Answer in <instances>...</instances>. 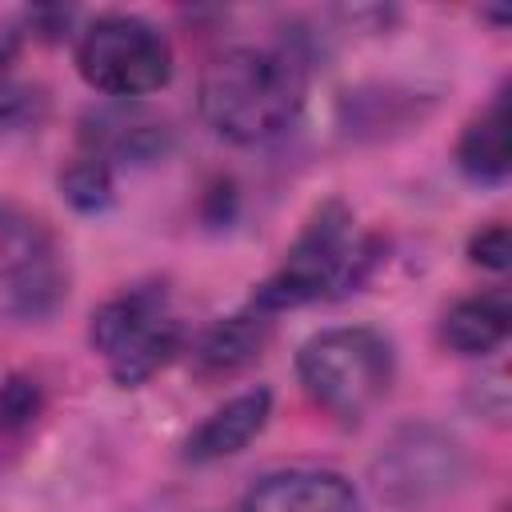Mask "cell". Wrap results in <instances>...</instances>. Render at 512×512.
<instances>
[{"label":"cell","instance_id":"6da1fadb","mask_svg":"<svg viewBox=\"0 0 512 512\" xmlns=\"http://www.w3.org/2000/svg\"><path fill=\"white\" fill-rule=\"evenodd\" d=\"M304 92V64L292 52L240 44L200 72V116L232 144H264L296 124Z\"/></svg>","mask_w":512,"mask_h":512},{"label":"cell","instance_id":"7a4b0ae2","mask_svg":"<svg viewBox=\"0 0 512 512\" xmlns=\"http://www.w3.org/2000/svg\"><path fill=\"white\" fill-rule=\"evenodd\" d=\"M296 376L320 408L356 420L392 384V344L372 328H324L300 344Z\"/></svg>","mask_w":512,"mask_h":512},{"label":"cell","instance_id":"3957f363","mask_svg":"<svg viewBox=\"0 0 512 512\" xmlns=\"http://www.w3.org/2000/svg\"><path fill=\"white\" fill-rule=\"evenodd\" d=\"M352 264H356L352 212L340 200H328L308 216L304 232L284 252V264L252 288V308L264 316H276L284 308L320 300L332 288L352 280Z\"/></svg>","mask_w":512,"mask_h":512},{"label":"cell","instance_id":"277c9868","mask_svg":"<svg viewBox=\"0 0 512 512\" xmlns=\"http://www.w3.org/2000/svg\"><path fill=\"white\" fill-rule=\"evenodd\" d=\"M76 68L88 88L132 100L160 92L172 80V48L148 20L128 12H104L80 32Z\"/></svg>","mask_w":512,"mask_h":512},{"label":"cell","instance_id":"5b68a950","mask_svg":"<svg viewBox=\"0 0 512 512\" xmlns=\"http://www.w3.org/2000/svg\"><path fill=\"white\" fill-rule=\"evenodd\" d=\"M88 344L104 356V364L120 388H136L176 356L180 324L172 320L164 292L132 288L92 312Z\"/></svg>","mask_w":512,"mask_h":512},{"label":"cell","instance_id":"8992f818","mask_svg":"<svg viewBox=\"0 0 512 512\" xmlns=\"http://www.w3.org/2000/svg\"><path fill=\"white\" fill-rule=\"evenodd\" d=\"M244 512H360V496L340 472L280 468L244 492Z\"/></svg>","mask_w":512,"mask_h":512},{"label":"cell","instance_id":"52a82bcc","mask_svg":"<svg viewBox=\"0 0 512 512\" xmlns=\"http://www.w3.org/2000/svg\"><path fill=\"white\" fill-rule=\"evenodd\" d=\"M272 412V392L268 388H248L232 400H224L184 444V456L192 464H212L224 456H236L252 444V436H260V428L268 424Z\"/></svg>","mask_w":512,"mask_h":512},{"label":"cell","instance_id":"ba28073f","mask_svg":"<svg viewBox=\"0 0 512 512\" xmlns=\"http://www.w3.org/2000/svg\"><path fill=\"white\" fill-rule=\"evenodd\" d=\"M456 164L464 176L480 184H500L512 168V120H508V96L500 92L456 140Z\"/></svg>","mask_w":512,"mask_h":512},{"label":"cell","instance_id":"9c48e42d","mask_svg":"<svg viewBox=\"0 0 512 512\" xmlns=\"http://www.w3.org/2000/svg\"><path fill=\"white\" fill-rule=\"evenodd\" d=\"M512 332V304L508 292H484L456 300L440 320V340L460 356H484L500 348Z\"/></svg>","mask_w":512,"mask_h":512},{"label":"cell","instance_id":"30bf717a","mask_svg":"<svg viewBox=\"0 0 512 512\" xmlns=\"http://www.w3.org/2000/svg\"><path fill=\"white\" fill-rule=\"evenodd\" d=\"M268 336H272V316H264L256 308L216 320L204 332V340L196 344V372L200 376H232L264 352Z\"/></svg>","mask_w":512,"mask_h":512},{"label":"cell","instance_id":"8fae6325","mask_svg":"<svg viewBox=\"0 0 512 512\" xmlns=\"http://www.w3.org/2000/svg\"><path fill=\"white\" fill-rule=\"evenodd\" d=\"M416 476H432L436 488L452 484L456 444L444 436H428V432H408L404 440H396L388 452L380 488H388V496H396V500H416Z\"/></svg>","mask_w":512,"mask_h":512},{"label":"cell","instance_id":"7c38bea8","mask_svg":"<svg viewBox=\"0 0 512 512\" xmlns=\"http://www.w3.org/2000/svg\"><path fill=\"white\" fill-rule=\"evenodd\" d=\"M60 196L76 208V212H104L112 204V164L100 160L96 152L76 156L72 164H64L60 172Z\"/></svg>","mask_w":512,"mask_h":512},{"label":"cell","instance_id":"4fadbf2b","mask_svg":"<svg viewBox=\"0 0 512 512\" xmlns=\"http://www.w3.org/2000/svg\"><path fill=\"white\" fill-rule=\"evenodd\" d=\"M40 408H44V396H40L36 380L8 376L0 384V444H20L32 432Z\"/></svg>","mask_w":512,"mask_h":512},{"label":"cell","instance_id":"5bb4252c","mask_svg":"<svg viewBox=\"0 0 512 512\" xmlns=\"http://www.w3.org/2000/svg\"><path fill=\"white\" fill-rule=\"evenodd\" d=\"M36 252H40L36 224L0 200V276H12V272L32 268L36 264Z\"/></svg>","mask_w":512,"mask_h":512},{"label":"cell","instance_id":"9a60e30c","mask_svg":"<svg viewBox=\"0 0 512 512\" xmlns=\"http://www.w3.org/2000/svg\"><path fill=\"white\" fill-rule=\"evenodd\" d=\"M468 260L488 268V272H504L512 264V236L508 224H488L468 240Z\"/></svg>","mask_w":512,"mask_h":512}]
</instances>
